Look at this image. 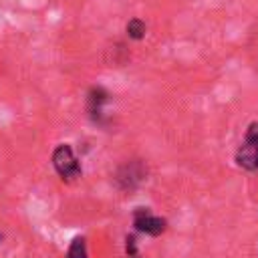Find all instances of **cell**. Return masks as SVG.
<instances>
[{
    "label": "cell",
    "mask_w": 258,
    "mask_h": 258,
    "mask_svg": "<svg viewBox=\"0 0 258 258\" xmlns=\"http://www.w3.org/2000/svg\"><path fill=\"white\" fill-rule=\"evenodd\" d=\"M52 165L62 179H75L81 175V163L77 161L71 145H58L52 153Z\"/></svg>",
    "instance_id": "6da1fadb"
},
{
    "label": "cell",
    "mask_w": 258,
    "mask_h": 258,
    "mask_svg": "<svg viewBox=\"0 0 258 258\" xmlns=\"http://www.w3.org/2000/svg\"><path fill=\"white\" fill-rule=\"evenodd\" d=\"M133 226L135 230L149 234V236H159L165 230V220L159 216H153L147 208H137L133 214Z\"/></svg>",
    "instance_id": "7a4b0ae2"
},
{
    "label": "cell",
    "mask_w": 258,
    "mask_h": 258,
    "mask_svg": "<svg viewBox=\"0 0 258 258\" xmlns=\"http://www.w3.org/2000/svg\"><path fill=\"white\" fill-rule=\"evenodd\" d=\"M236 163L248 171L258 169V145L244 141V145H240V149L236 151Z\"/></svg>",
    "instance_id": "3957f363"
},
{
    "label": "cell",
    "mask_w": 258,
    "mask_h": 258,
    "mask_svg": "<svg viewBox=\"0 0 258 258\" xmlns=\"http://www.w3.org/2000/svg\"><path fill=\"white\" fill-rule=\"evenodd\" d=\"M143 179V169L137 165V163H129V165H125L121 171H119V175H117V181L123 185V187H133L137 181H141Z\"/></svg>",
    "instance_id": "277c9868"
},
{
    "label": "cell",
    "mask_w": 258,
    "mask_h": 258,
    "mask_svg": "<svg viewBox=\"0 0 258 258\" xmlns=\"http://www.w3.org/2000/svg\"><path fill=\"white\" fill-rule=\"evenodd\" d=\"M103 103H107V93L101 89V87H97V89H93L91 93H89V111L95 115H99L101 113V107H103Z\"/></svg>",
    "instance_id": "5b68a950"
},
{
    "label": "cell",
    "mask_w": 258,
    "mask_h": 258,
    "mask_svg": "<svg viewBox=\"0 0 258 258\" xmlns=\"http://www.w3.org/2000/svg\"><path fill=\"white\" fill-rule=\"evenodd\" d=\"M145 30H147V26H145V22L139 20V18H131V20L127 22V34H129V38H133V40H141V38L145 36Z\"/></svg>",
    "instance_id": "8992f818"
},
{
    "label": "cell",
    "mask_w": 258,
    "mask_h": 258,
    "mask_svg": "<svg viewBox=\"0 0 258 258\" xmlns=\"http://www.w3.org/2000/svg\"><path fill=\"white\" fill-rule=\"evenodd\" d=\"M67 258H89L87 256V246H85V240L83 238H75L69 246V252H67Z\"/></svg>",
    "instance_id": "52a82bcc"
},
{
    "label": "cell",
    "mask_w": 258,
    "mask_h": 258,
    "mask_svg": "<svg viewBox=\"0 0 258 258\" xmlns=\"http://www.w3.org/2000/svg\"><path fill=\"white\" fill-rule=\"evenodd\" d=\"M246 141L258 145V121H254V123L248 127V131H246Z\"/></svg>",
    "instance_id": "ba28073f"
},
{
    "label": "cell",
    "mask_w": 258,
    "mask_h": 258,
    "mask_svg": "<svg viewBox=\"0 0 258 258\" xmlns=\"http://www.w3.org/2000/svg\"><path fill=\"white\" fill-rule=\"evenodd\" d=\"M0 240H2V236H0Z\"/></svg>",
    "instance_id": "9c48e42d"
},
{
    "label": "cell",
    "mask_w": 258,
    "mask_h": 258,
    "mask_svg": "<svg viewBox=\"0 0 258 258\" xmlns=\"http://www.w3.org/2000/svg\"><path fill=\"white\" fill-rule=\"evenodd\" d=\"M131 258H135V256H131Z\"/></svg>",
    "instance_id": "30bf717a"
}]
</instances>
